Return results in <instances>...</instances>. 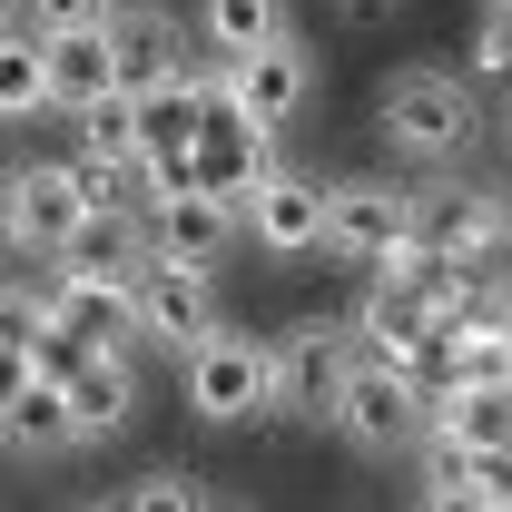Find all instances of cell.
Listing matches in <instances>:
<instances>
[{
  "label": "cell",
  "mask_w": 512,
  "mask_h": 512,
  "mask_svg": "<svg viewBox=\"0 0 512 512\" xmlns=\"http://www.w3.org/2000/svg\"><path fill=\"white\" fill-rule=\"evenodd\" d=\"M325 424L355 453H404V444H424V384L404 375V365H384V355H355V375H345V394H335Z\"/></svg>",
  "instance_id": "obj_3"
},
{
  "label": "cell",
  "mask_w": 512,
  "mask_h": 512,
  "mask_svg": "<svg viewBox=\"0 0 512 512\" xmlns=\"http://www.w3.org/2000/svg\"><path fill=\"white\" fill-rule=\"evenodd\" d=\"M40 10V30H60V20H109V0H30Z\"/></svg>",
  "instance_id": "obj_28"
},
{
  "label": "cell",
  "mask_w": 512,
  "mask_h": 512,
  "mask_svg": "<svg viewBox=\"0 0 512 512\" xmlns=\"http://www.w3.org/2000/svg\"><path fill=\"white\" fill-rule=\"evenodd\" d=\"M69 512H119V503H69Z\"/></svg>",
  "instance_id": "obj_33"
},
{
  "label": "cell",
  "mask_w": 512,
  "mask_h": 512,
  "mask_svg": "<svg viewBox=\"0 0 512 512\" xmlns=\"http://www.w3.org/2000/svg\"><path fill=\"white\" fill-rule=\"evenodd\" d=\"M109 50H119V89H168L188 79V30L158 0H109Z\"/></svg>",
  "instance_id": "obj_12"
},
{
  "label": "cell",
  "mask_w": 512,
  "mask_h": 512,
  "mask_svg": "<svg viewBox=\"0 0 512 512\" xmlns=\"http://www.w3.org/2000/svg\"><path fill=\"white\" fill-rule=\"evenodd\" d=\"M237 197H217V188H178V197H158L148 207V256H168V266H207L217 276V256L237 247Z\"/></svg>",
  "instance_id": "obj_10"
},
{
  "label": "cell",
  "mask_w": 512,
  "mask_h": 512,
  "mask_svg": "<svg viewBox=\"0 0 512 512\" xmlns=\"http://www.w3.org/2000/svg\"><path fill=\"white\" fill-rule=\"evenodd\" d=\"M40 375V355H30V345H10V335H0V404H10V394H20V384Z\"/></svg>",
  "instance_id": "obj_27"
},
{
  "label": "cell",
  "mask_w": 512,
  "mask_h": 512,
  "mask_svg": "<svg viewBox=\"0 0 512 512\" xmlns=\"http://www.w3.org/2000/svg\"><path fill=\"white\" fill-rule=\"evenodd\" d=\"M178 394H188L197 424H256L266 414V345L217 325L197 355H178Z\"/></svg>",
  "instance_id": "obj_4"
},
{
  "label": "cell",
  "mask_w": 512,
  "mask_h": 512,
  "mask_svg": "<svg viewBox=\"0 0 512 512\" xmlns=\"http://www.w3.org/2000/svg\"><path fill=\"white\" fill-rule=\"evenodd\" d=\"M50 316H60L79 345H128V335H138V286H119V276H79V266H50Z\"/></svg>",
  "instance_id": "obj_17"
},
{
  "label": "cell",
  "mask_w": 512,
  "mask_h": 512,
  "mask_svg": "<svg viewBox=\"0 0 512 512\" xmlns=\"http://www.w3.org/2000/svg\"><path fill=\"white\" fill-rule=\"evenodd\" d=\"M207 512H247V503H207Z\"/></svg>",
  "instance_id": "obj_35"
},
{
  "label": "cell",
  "mask_w": 512,
  "mask_h": 512,
  "mask_svg": "<svg viewBox=\"0 0 512 512\" xmlns=\"http://www.w3.org/2000/svg\"><path fill=\"white\" fill-rule=\"evenodd\" d=\"M463 69H473L483 89H493V79H512V20H503V10H483V30H473V60H463Z\"/></svg>",
  "instance_id": "obj_25"
},
{
  "label": "cell",
  "mask_w": 512,
  "mask_h": 512,
  "mask_svg": "<svg viewBox=\"0 0 512 512\" xmlns=\"http://www.w3.org/2000/svg\"><path fill=\"white\" fill-rule=\"evenodd\" d=\"M493 237H503V197L463 188V178H434L414 197V247L444 256V266H493Z\"/></svg>",
  "instance_id": "obj_7"
},
{
  "label": "cell",
  "mask_w": 512,
  "mask_h": 512,
  "mask_svg": "<svg viewBox=\"0 0 512 512\" xmlns=\"http://www.w3.org/2000/svg\"><path fill=\"white\" fill-rule=\"evenodd\" d=\"M79 227H89L79 168H69V158H20V247H30V256H60Z\"/></svg>",
  "instance_id": "obj_16"
},
{
  "label": "cell",
  "mask_w": 512,
  "mask_h": 512,
  "mask_svg": "<svg viewBox=\"0 0 512 512\" xmlns=\"http://www.w3.org/2000/svg\"><path fill=\"white\" fill-rule=\"evenodd\" d=\"M188 168H197V188H217V197H237L247 207V188L276 168V138L217 89V69H207V109H197V138H188Z\"/></svg>",
  "instance_id": "obj_5"
},
{
  "label": "cell",
  "mask_w": 512,
  "mask_h": 512,
  "mask_svg": "<svg viewBox=\"0 0 512 512\" xmlns=\"http://www.w3.org/2000/svg\"><path fill=\"white\" fill-rule=\"evenodd\" d=\"M197 40L217 60H247L266 40H286V0H197Z\"/></svg>",
  "instance_id": "obj_19"
},
{
  "label": "cell",
  "mask_w": 512,
  "mask_h": 512,
  "mask_svg": "<svg viewBox=\"0 0 512 512\" xmlns=\"http://www.w3.org/2000/svg\"><path fill=\"white\" fill-rule=\"evenodd\" d=\"M79 158H119V168L148 158V109H138V89H109V99L79 109Z\"/></svg>",
  "instance_id": "obj_20"
},
{
  "label": "cell",
  "mask_w": 512,
  "mask_h": 512,
  "mask_svg": "<svg viewBox=\"0 0 512 512\" xmlns=\"http://www.w3.org/2000/svg\"><path fill=\"white\" fill-rule=\"evenodd\" d=\"M10 10H30V0H0V30H10Z\"/></svg>",
  "instance_id": "obj_32"
},
{
  "label": "cell",
  "mask_w": 512,
  "mask_h": 512,
  "mask_svg": "<svg viewBox=\"0 0 512 512\" xmlns=\"http://www.w3.org/2000/svg\"><path fill=\"white\" fill-rule=\"evenodd\" d=\"M424 434H434L444 463L503 453L512 444V384H453V394H434V404H424Z\"/></svg>",
  "instance_id": "obj_14"
},
{
  "label": "cell",
  "mask_w": 512,
  "mask_h": 512,
  "mask_svg": "<svg viewBox=\"0 0 512 512\" xmlns=\"http://www.w3.org/2000/svg\"><path fill=\"white\" fill-rule=\"evenodd\" d=\"M0 453H20V463L79 453V414H69V384L60 375H30L10 404H0Z\"/></svg>",
  "instance_id": "obj_18"
},
{
  "label": "cell",
  "mask_w": 512,
  "mask_h": 512,
  "mask_svg": "<svg viewBox=\"0 0 512 512\" xmlns=\"http://www.w3.org/2000/svg\"><path fill=\"white\" fill-rule=\"evenodd\" d=\"M355 316H306L286 325L276 345H266V414L276 424H325L335 414V394H345V375H355Z\"/></svg>",
  "instance_id": "obj_2"
},
{
  "label": "cell",
  "mask_w": 512,
  "mask_h": 512,
  "mask_svg": "<svg viewBox=\"0 0 512 512\" xmlns=\"http://www.w3.org/2000/svg\"><path fill=\"white\" fill-rule=\"evenodd\" d=\"M424 512H503V503L483 493V473H473V463H444V473L424 483Z\"/></svg>",
  "instance_id": "obj_22"
},
{
  "label": "cell",
  "mask_w": 512,
  "mask_h": 512,
  "mask_svg": "<svg viewBox=\"0 0 512 512\" xmlns=\"http://www.w3.org/2000/svg\"><path fill=\"white\" fill-rule=\"evenodd\" d=\"M493 148L512 158V79H493Z\"/></svg>",
  "instance_id": "obj_30"
},
{
  "label": "cell",
  "mask_w": 512,
  "mask_h": 512,
  "mask_svg": "<svg viewBox=\"0 0 512 512\" xmlns=\"http://www.w3.org/2000/svg\"><path fill=\"white\" fill-rule=\"evenodd\" d=\"M60 384H69V414H79V444H109V434L138 424V365H128V345H89Z\"/></svg>",
  "instance_id": "obj_15"
},
{
  "label": "cell",
  "mask_w": 512,
  "mask_h": 512,
  "mask_svg": "<svg viewBox=\"0 0 512 512\" xmlns=\"http://www.w3.org/2000/svg\"><path fill=\"white\" fill-rule=\"evenodd\" d=\"M40 109H50L40 30H0V119H40Z\"/></svg>",
  "instance_id": "obj_21"
},
{
  "label": "cell",
  "mask_w": 512,
  "mask_h": 512,
  "mask_svg": "<svg viewBox=\"0 0 512 512\" xmlns=\"http://www.w3.org/2000/svg\"><path fill=\"white\" fill-rule=\"evenodd\" d=\"M473 473H483V493H493V503L512 512V444H503V453H483V463H473Z\"/></svg>",
  "instance_id": "obj_29"
},
{
  "label": "cell",
  "mask_w": 512,
  "mask_h": 512,
  "mask_svg": "<svg viewBox=\"0 0 512 512\" xmlns=\"http://www.w3.org/2000/svg\"><path fill=\"white\" fill-rule=\"evenodd\" d=\"M237 217H247L256 247H276V256H325V188L306 168H266Z\"/></svg>",
  "instance_id": "obj_11"
},
{
  "label": "cell",
  "mask_w": 512,
  "mask_h": 512,
  "mask_svg": "<svg viewBox=\"0 0 512 512\" xmlns=\"http://www.w3.org/2000/svg\"><path fill=\"white\" fill-rule=\"evenodd\" d=\"M20 247V158H0V256Z\"/></svg>",
  "instance_id": "obj_26"
},
{
  "label": "cell",
  "mask_w": 512,
  "mask_h": 512,
  "mask_svg": "<svg viewBox=\"0 0 512 512\" xmlns=\"http://www.w3.org/2000/svg\"><path fill=\"white\" fill-rule=\"evenodd\" d=\"M404 0H345V20H394Z\"/></svg>",
  "instance_id": "obj_31"
},
{
  "label": "cell",
  "mask_w": 512,
  "mask_h": 512,
  "mask_svg": "<svg viewBox=\"0 0 512 512\" xmlns=\"http://www.w3.org/2000/svg\"><path fill=\"white\" fill-rule=\"evenodd\" d=\"M119 512H207V503H197L188 473H138V483L119 493Z\"/></svg>",
  "instance_id": "obj_23"
},
{
  "label": "cell",
  "mask_w": 512,
  "mask_h": 512,
  "mask_svg": "<svg viewBox=\"0 0 512 512\" xmlns=\"http://www.w3.org/2000/svg\"><path fill=\"white\" fill-rule=\"evenodd\" d=\"M217 89L247 109L266 138L286 119H306V99H316V50L286 30V40H266V50H247V60H217Z\"/></svg>",
  "instance_id": "obj_6"
},
{
  "label": "cell",
  "mask_w": 512,
  "mask_h": 512,
  "mask_svg": "<svg viewBox=\"0 0 512 512\" xmlns=\"http://www.w3.org/2000/svg\"><path fill=\"white\" fill-rule=\"evenodd\" d=\"M414 247V197L404 188H325V256H355V266H384V256Z\"/></svg>",
  "instance_id": "obj_9"
},
{
  "label": "cell",
  "mask_w": 512,
  "mask_h": 512,
  "mask_svg": "<svg viewBox=\"0 0 512 512\" xmlns=\"http://www.w3.org/2000/svg\"><path fill=\"white\" fill-rule=\"evenodd\" d=\"M375 138L394 148V158H414V168H453V158H473V148L493 138L483 79H473V69H444V60L394 69L384 99H375Z\"/></svg>",
  "instance_id": "obj_1"
},
{
  "label": "cell",
  "mask_w": 512,
  "mask_h": 512,
  "mask_svg": "<svg viewBox=\"0 0 512 512\" xmlns=\"http://www.w3.org/2000/svg\"><path fill=\"white\" fill-rule=\"evenodd\" d=\"M40 69H50V109H60V119H79L89 99H109V89H119L109 20H60V30H40Z\"/></svg>",
  "instance_id": "obj_13"
},
{
  "label": "cell",
  "mask_w": 512,
  "mask_h": 512,
  "mask_svg": "<svg viewBox=\"0 0 512 512\" xmlns=\"http://www.w3.org/2000/svg\"><path fill=\"white\" fill-rule=\"evenodd\" d=\"M138 335L168 345V355H197V345L217 335V286H207V266L148 256V266H138Z\"/></svg>",
  "instance_id": "obj_8"
},
{
  "label": "cell",
  "mask_w": 512,
  "mask_h": 512,
  "mask_svg": "<svg viewBox=\"0 0 512 512\" xmlns=\"http://www.w3.org/2000/svg\"><path fill=\"white\" fill-rule=\"evenodd\" d=\"M0 335H10V345H40V335H50V296H40V286H0Z\"/></svg>",
  "instance_id": "obj_24"
},
{
  "label": "cell",
  "mask_w": 512,
  "mask_h": 512,
  "mask_svg": "<svg viewBox=\"0 0 512 512\" xmlns=\"http://www.w3.org/2000/svg\"><path fill=\"white\" fill-rule=\"evenodd\" d=\"M483 10H503V20H512V0H483Z\"/></svg>",
  "instance_id": "obj_34"
}]
</instances>
